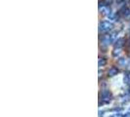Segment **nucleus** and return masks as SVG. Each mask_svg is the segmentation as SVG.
Returning a JSON list of instances; mask_svg holds the SVG:
<instances>
[{"label":"nucleus","instance_id":"nucleus-1","mask_svg":"<svg viewBox=\"0 0 130 117\" xmlns=\"http://www.w3.org/2000/svg\"><path fill=\"white\" fill-rule=\"evenodd\" d=\"M112 24H111L110 22H103L100 24V30L102 31H109L112 28Z\"/></svg>","mask_w":130,"mask_h":117},{"label":"nucleus","instance_id":"nucleus-2","mask_svg":"<svg viewBox=\"0 0 130 117\" xmlns=\"http://www.w3.org/2000/svg\"><path fill=\"white\" fill-rule=\"evenodd\" d=\"M102 99H103V101H104L105 103H110L111 100V94L110 91H104L102 93Z\"/></svg>","mask_w":130,"mask_h":117},{"label":"nucleus","instance_id":"nucleus-3","mask_svg":"<svg viewBox=\"0 0 130 117\" xmlns=\"http://www.w3.org/2000/svg\"><path fill=\"white\" fill-rule=\"evenodd\" d=\"M117 73H118V69L116 66H112L109 69V75L110 76H115V75H117Z\"/></svg>","mask_w":130,"mask_h":117},{"label":"nucleus","instance_id":"nucleus-4","mask_svg":"<svg viewBox=\"0 0 130 117\" xmlns=\"http://www.w3.org/2000/svg\"><path fill=\"white\" fill-rule=\"evenodd\" d=\"M128 64V62L126 61V58H119L118 60V65L120 66H126Z\"/></svg>","mask_w":130,"mask_h":117},{"label":"nucleus","instance_id":"nucleus-5","mask_svg":"<svg viewBox=\"0 0 130 117\" xmlns=\"http://www.w3.org/2000/svg\"><path fill=\"white\" fill-rule=\"evenodd\" d=\"M124 83L125 84H130V73H126L124 76Z\"/></svg>","mask_w":130,"mask_h":117},{"label":"nucleus","instance_id":"nucleus-6","mask_svg":"<svg viewBox=\"0 0 130 117\" xmlns=\"http://www.w3.org/2000/svg\"><path fill=\"white\" fill-rule=\"evenodd\" d=\"M122 42H124V39L123 38H119L118 40L117 41V44H116V47H121V46L123 45V43Z\"/></svg>","mask_w":130,"mask_h":117},{"label":"nucleus","instance_id":"nucleus-7","mask_svg":"<svg viewBox=\"0 0 130 117\" xmlns=\"http://www.w3.org/2000/svg\"><path fill=\"white\" fill-rule=\"evenodd\" d=\"M107 64V60L106 58H102V60H100L99 61V66H103Z\"/></svg>","mask_w":130,"mask_h":117},{"label":"nucleus","instance_id":"nucleus-8","mask_svg":"<svg viewBox=\"0 0 130 117\" xmlns=\"http://www.w3.org/2000/svg\"><path fill=\"white\" fill-rule=\"evenodd\" d=\"M119 54H120V51L117 49V50H115V52L112 53V56H113V57H117V56H118Z\"/></svg>","mask_w":130,"mask_h":117},{"label":"nucleus","instance_id":"nucleus-9","mask_svg":"<svg viewBox=\"0 0 130 117\" xmlns=\"http://www.w3.org/2000/svg\"><path fill=\"white\" fill-rule=\"evenodd\" d=\"M111 117H121V115H120L119 113H116V114H113V115H111Z\"/></svg>","mask_w":130,"mask_h":117},{"label":"nucleus","instance_id":"nucleus-10","mask_svg":"<svg viewBox=\"0 0 130 117\" xmlns=\"http://www.w3.org/2000/svg\"><path fill=\"white\" fill-rule=\"evenodd\" d=\"M128 94H129V96H130V89L128 90Z\"/></svg>","mask_w":130,"mask_h":117}]
</instances>
